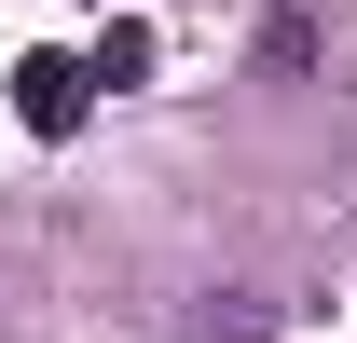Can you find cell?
<instances>
[{
  "mask_svg": "<svg viewBox=\"0 0 357 343\" xmlns=\"http://www.w3.org/2000/svg\"><path fill=\"white\" fill-rule=\"evenodd\" d=\"M83 110H96L83 55H28V69H14V124L28 137H83Z\"/></svg>",
  "mask_w": 357,
  "mask_h": 343,
  "instance_id": "obj_1",
  "label": "cell"
},
{
  "mask_svg": "<svg viewBox=\"0 0 357 343\" xmlns=\"http://www.w3.org/2000/svg\"><path fill=\"white\" fill-rule=\"evenodd\" d=\"M83 83H151V28H137V14H110V28H96V55H83Z\"/></svg>",
  "mask_w": 357,
  "mask_h": 343,
  "instance_id": "obj_2",
  "label": "cell"
},
{
  "mask_svg": "<svg viewBox=\"0 0 357 343\" xmlns=\"http://www.w3.org/2000/svg\"><path fill=\"white\" fill-rule=\"evenodd\" d=\"M192 343H275V302H261V289H206Z\"/></svg>",
  "mask_w": 357,
  "mask_h": 343,
  "instance_id": "obj_3",
  "label": "cell"
}]
</instances>
